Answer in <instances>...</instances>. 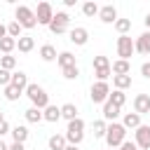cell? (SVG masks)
<instances>
[{"label": "cell", "mask_w": 150, "mask_h": 150, "mask_svg": "<svg viewBox=\"0 0 150 150\" xmlns=\"http://www.w3.org/2000/svg\"><path fill=\"white\" fill-rule=\"evenodd\" d=\"M66 145H68L66 136H61V134L49 136V150H66Z\"/></svg>", "instance_id": "44dd1931"}, {"label": "cell", "mask_w": 150, "mask_h": 150, "mask_svg": "<svg viewBox=\"0 0 150 150\" xmlns=\"http://www.w3.org/2000/svg\"><path fill=\"white\" fill-rule=\"evenodd\" d=\"M9 134H12L14 143H26V138H28V134H30V131H28L26 127H12V131H9Z\"/></svg>", "instance_id": "603a6c76"}, {"label": "cell", "mask_w": 150, "mask_h": 150, "mask_svg": "<svg viewBox=\"0 0 150 150\" xmlns=\"http://www.w3.org/2000/svg\"><path fill=\"white\" fill-rule=\"evenodd\" d=\"M134 112H138V115L150 112V94H138L134 98Z\"/></svg>", "instance_id": "8fae6325"}, {"label": "cell", "mask_w": 150, "mask_h": 150, "mask_svg": "<svg viewBox=\"0 0 150 150\" xmlns=\"http://www.w3.org/2000/svg\"><path fill=\"white\" fill-rule=\"evenodd\" d=\"M108 101H110V103H115L117 108H122V105H124V101H127V96H124V91H120V89H115V91H110V96H108Z\"/></svg>", "instance_id": "83f0119b"}, {"label": "cell", "mask_w": 150, "mask_h": 150, "mask_svg": "<svg viewBox=\"0 0 150 150\" xmlns=\"http://www.w3.org/2000/svg\"><path fill=\"white\" fill-rule=\"evenodd\" d=\"M61 117L68 120V122H73V120L77 117V108H75V103H63V105H61Z\"/></svg>", "instance_id": "7402d4cb"}, {"label": "cell", "mask_w": 150, "mask_h": 150, "mask_svg": "<svg viewBox=\"0 0 150 150\" xmlns=\"http://www.w3.org/2000/svg\"><path fill=\"white\" fill-rule=\"evenodd\" d=\"M35 19H38L40 26H49L52 19H54V7H52L49 2H40L38 9H35Z\"/></svg>", "instance_id": "52a82bcc"}, {"label": "cell", "mask_w": 150, "mask_h": 150, "mask_svg": "<svg viewBox=\"0 0 150 150\" xmlns=\"http://www.w3.org/2000/svg\"><path fill=\"white\" fill-rule=\"evenodd\" d=\"M14 66H16V59H14L12 54L0 56V68H5V70H14Z\"/></svg>", "instance_id": "836d02e7"}, {"label": "cell", "mask_w": 150, "mask_h": 150, "mask_svg": "<svg viewBox=\"0 0 150 150\" xmlns=\"http://www.w3.org/2000/svg\"><path fill=\"white\" fill-rule=\"evenodd\" d=\"M98 19H101L103 23H115V21H117V9H115L112 5H103L101 12H98Z\"/></svg>", "instance_id": "4fadbf2b"}, {"label": "cell", "mask_w": 150, "mask_h": 150, "mask_svg": "<svg viewBox=\"0 0 150 150\" xmlns=\"http://www.w3.org/2000/svg\"><path fill=\"white\" fill-rule=\"evenodd\" d=\"M23 115H26V122H30V124H38V122H42V120H45V117H42V110H40V108H35V105H30Z\"/></svg>", "instance_id": "ffe728a7"}, {"label": "cell", "mask_w": 150, "mask_h": 150, "mask_svg": "<svg viewBox=\"0 0 150 150\" xmlns=\"http://www.w3.org/2000/svg\"><path fill=\"white\" fill-rule=\"evenodd\" d=\"M68 23H70V16H68L66 12H56L54 19H52V23H49V30H52L54 35H61V33L68 30Z\"/></svg>", "instance_id": "8992f818"}, {"label": "cell", "mask_w": 150, "mask_h": 150, "mask_svg": "<svg viewBox=\"0 0 150 150\" xmlns=\"http://www.w3.org/2000/svg\"><path fill=\"white\" fill-rule=\"evenodd\" d=\"M117 117H120V108H117L115 103L105 101V103H103V120H108V122H115Z\"/></svg>", "instance_id": "9a60e30c"}, {"label": "cell", "mask_w": 150, "mask_h": 150, "mask_svg": "<svg viewBox=\"0 0 150 150\" xmlns=\"http://www.w3.org/2000/svg\"><path fill=\"white\" fill-rule=\"evenodd\" d=\"M9 131H12V129H9V124H7V120H2V122H0V138H2L5 134H9Z\"/></svg>", "instance_id": "ab89813d"}, {"label": "cell", "mask_w": 150, "mask_h": 150, "mask_svg": "<svg viewBox=\"0 0 150 150\" xmlns=\"http://www.w3.org/2000/svg\"><path fill=\"white\" fill-rule=\"evenodd\" d=\"M66 150H77V145H66Z\"/></svg>", "instance_id": "bcb514c9"}, {"label": "cell", "mask_w": 150, "mask_h": 150, "mask_svg": "<svg viewBox=\"0 0 150 150\" xmlns=\"http://www.w3.org/2000/svg\"><path fill=\"white\" fill-rule=\"evenodd\" d=\"M134 45H136V52H138V54H150V30L141 33V35L134 40Z\"/></svg>", "instance_id": "7c38bea8"}, {"label": "cell", "mask_w": 150, "mask_h": 150, "mask_svg": "<svg viewBox=\"0 0 150 150\" xmlns=\"http://www.w3.org/2000/svg\"><path fill=\"white\" fill-rule=\"evenodd\" d=\"M101 68H110V61H108V56H103V54L94 56V70H101Z\"/></svg>", "instance_id": "d590c367"}, {"label": "cell", "mask_w": 150, "mask_h": 150, "mask_svg": "<svg viewBox=\"0 0 150 150\" xmlns=\"http://www.w3.org/2000/svg\"><path fill=\"white\" fill-rule=\"evenodd\" d=\"M122 124H124V129H138L141 127V115L138 112H127Z\"/></svg>", "instance_id": "d6986e66"}, {"label": "cell", "mask_w": 150, "mask_h": 150, "mask_svg": "<svg viewBox=\"0 0 150 150\" xmlns=\"http://www.w3.org/2000/svg\"><path fill=\"white\" fill-rule=\"evenodd\" d=\"M91 129H94V138H105L108 124H105V120H96V122L91 124Z\"/></svg>", "instance_id": "484cf974"}, {"label": "cell", "mask_w": 150, "mask_h": 150, "mask_svg": "<svg viewBox=\"0 0 150 150\" xmlns=\"http://www.w3.org/2000/svg\"><path fill=\"white\" fill-rule=\"evenodd\" d=\"M40 59L42 61H54V59H59V54H56V49L52 45H42L40 47Z\"/></svg>", "instance_id": "cb8c5ba5"}, {"label": "cell", "mask_w": 150, "mask_h": 150, "mask_svg": "<svg viewBox=\"0 0 150 150\" xmlns=\"http://www.w3.org/2000/svg\"><path fill=\"white\" fill-rule=\"evenodd\" d=\"M145 28L150 30V14H145Z\"/></svg>", "instance_id": "ee69618b"}, {"label": "cell", "mask_w": 150, "mask_h": 150, "mask_svg": "<svg viewBox=\"0 0 150 150\" xmlns=\"http://www.w3.org/2000/svg\"><path fill=\"white\" fill-rule=\"evenodd\" d=\"M0 150H9V145H5V143H2V138H0Z\"/></svg>", "instance_id": "f6af8a7d"}, {"label": "cell", "mask_w": 150, "mask_h": 150, "mask_svg": "<svg viewBox=\"0 0 150 150\" xmlns=\"http://www.w3.org/2000/svg\"><path fill=\"white\" fill-rule=\"evenodd\" d=\"M7 84H12V73L0 68V87H7Z\"/></svg>", "instance_id": "8d00e7d4"}, {"label": "cell", "mask_w": 150, "mask_h": 150, "mask_svg": "<svg viewBox=\"0 0 150 150\" xmlns=\"http://www.w3.org/2000/svg\"><path fill=\"white\" fill-rule=\"evenodd\" d=\"M91 101L94 103H105L108 101V96H110V87H108V82H94L91 84Z\"/></svg>", "instance_id": "ba28073f"}, {"label": "cell", "mask_w": 150, "mask_h": 150, "mask_svg": "<svg viewBox=\"0 0 150 150\" xmlns=\"http://www.w3.org/2000/svg\"><path fill=\"white\" fill-rule=\"evenodd\" d=\"M110 70H112V75H129V73H131V66H129V61L117 59V61L110 66Z\"/></svg>", "instance_id": "e0dca14e"}, {"label": "cell", "mask_w": 150, "mask_h": 150, "mask_svg": "<svg viewBox=\"0 0 150 150\" xmlns=\"http://www.w3.org/2000/svg\"><path fill=\"white\" fill-rule=\"evenodd\" d=\"M134 52H136V45H134L131 35H120L117 38V56L122 61H129L134 56Z\"/></svg>", "instance_id": "5b68a950"}, {"label": "cell", "mask_w": 150, "mask_h": 150, "mask_svg": "<svg viewBox=\"0 0 150 150\" xmlns=\"http://www.w3.org/2000/svg\"><path fill=\"white\" fill-rule=\"evenodd\" d=\"M117 150H138V145H136V143H131V141H124Z\"/></svg>", "instance_id": "f35d334b"}, {"label": "cell", "mask_w": 150, "mask_h": 150, "mask_svg": "<svg viewBox=\"0 0 150 150\" xmlns=\"http://www.w3.org/2000/svg\"><path fill=\"white\" fill-rule=\"evenodd\" d=\"M9 150H26V148H23V143H12Z\"/></svg>", "instance_id": "b9f144b4"}, {"label": "cell", "mask_w": 150, "mask_h": 150, "mask_svg": "<svg viewBox=\"0 0 150 150\" xmlns=\"http://www.w3.org/2000/svg\"><path fill=\"white\" fill-rule=\"evenodd\" d=\"M129 28H131V21H129V19H117V21H115V30H117L120 35H127Z\"/></svg>", "instance_id": "1f68e13d"}, {"label": "cell", "mask_w": 150, "mask_h": 150, "mask_svg": "<svg viewBox=\"0 0 150 150\" xmlns=\"http://www.w3.org/2000/svg\"><path fill=\"white\" fill-rule=\"evenodd\" d=\"M84 138V120L75 117L73 122H68V129H66V141L68 145H80Z\"/></svg>", "instance_id": "3957f363"}, {"label": "cell", "mask_w": 150, "mask_h": 150, "mask_svg": "<svg viewBox=\"0 0 150 150\" xmlns=\"http://www.w3.org/2000/svg\"><path fill=\"white\" fill-rule=\"evenodd\" d=\"M68 35H70V42H73V45H77V47L87 45V40H89V30H87V28H82V26L73 28Z\"/></svg>", "instance_id": "30bf717a"}, {"label": "cell", "mask_w": 150, "mask_h": 150, "mask_svg": "<svg viewBox=\"0 0 150 150\" xmlns=\"http://www.w3.org/2000/svg\"><path fill=\"white\" fill-rule=\"evenodd\" d=\"M21 94H23V91H21V89H16L14 84H7V87H5V98H7V101H19V96H21Z\"/></svg>", "instance_id": "4dcf8cb0"}, {"label": "cell", "mask_w": 150, "mask_h": 150, "mask_svg": "<svg viewBox=\"0 0 150 150\" xmlns=\"http://www.w3.org/2000/svg\"><path fill=\"white\" fill-rule=\"evenodd\" d=\"M14 47H16V40H14V38H9V35H7V38H2V40H0V52H2V54H12V49H14Z\"/></svg>", "instance_id": "f1b7e54d"}, {"label": "cell", "mask_w": 150, "mask_h": 150, "mask_svg": "<svg viewBox=\"0 0 150 150\" xmlns=\"http://www.w3.org/2000/svg\"><path fill=\"white\" fill-rule=\"evenodd\" d=\"M98 12H101V7H98L96 2H91V0L82 5V14H84V16H96Z\"/></svg>", "instance_id": "f546056e"}, {"label": "cell", "mask_w": 150, "mask_h": 150, "mask_svg": "<svg viewBox=\"0 0 150 150\" xmlns=\"http://www.w3.org/2000/svg\"><path fill=\"white\" fill-rule=\"evenodd\" d=\"M134 134H136V141H134V143H136L141 150H150V124H141Z\"/></svg>", "instance_id": "9c48e42d"}, {"label": "cell", "mask_w": 150, "mask_h": 150, "mask_svg": "<svg viewBox=\"0 0 150 150\" xmlns=\"http://www.w3.org/2000/svg\"><path fill=\"white\" fill-rule=\"evenodd\" d=\"M110 73H112L110 68H101V70H94V75H96V80H98V82H105V80L110 77Z\"/></svg>", "instance_id": "74e56055"}, {"label": "cell", "mask_w": 150, "mask_h": 150, "mask_svg": "<svg viewBox=\"0 0 150 150\" xmlns=\"http://www.w3.org/2000/svg\"><path fill=\"white\" fill-rule=\"evenodd\" d=\"M141 75H143V77H148V80H150V61H145V63H143V66H141Z\"/></svg>", "instance_id": "60d3db41"}, {"label": "cell", "mask_w": 150, "mask_h": 150, "mask_svg": "<svg viewBox=\"0 0 150 150\" xmlns=\"http://www.w3.org/2000/svg\"><path fill=\"white\" fill-rule=\"evenodd\" d=\"M14 21H19V26L21 28H35L38 26V19H35V9H30V7H26V5H19L16 7V12H14Z\"/></svg>", "instance_id": "277c9868"}, {"label": "cell", "mask_w": 150, "mask_h": 150, "mask_svg": "<svg viewBox=\"0 0 150 150\" xmlns=\"http://www.w3.org/2000/svg\"><path fill=\"white\" fill-rule=\"evenodd\" d=\"M2 38H7V26H5V23H0V40H2Z\"/></svg>", "instance_id": "7bdbcfd3"}, {"label": "cell", "mask_w": 150, "mask_h": 150, "mask_svg": "<svg viewBox=\"0 0 150 150\" xmlns=\"http://www.w3.org/2000/svg\"><path fill=\"white\" fill-rule=\"evenodd\" d=\"M112 82H115V89L124 91L127 87H131V75H112Z\"/></svg>", "instance_id": "d4e9b609"}, {"label": "cell", "mask_w": 150, "mask_h": 150, "mask_svg": "<svg viewBox=\"0 0 150 150\" xmlns=\"http://www.w3.org/2000/svg\"><path fill=\"white\" fill-rule=\"evenodd\" d=\"M16 47H19V52L28 54V52H33V47H35V40H33L30 35H21V38L16 40Z\"/></svg>", "instance_id": "2e32d148"}, {"label": "cell", "mask_w": 150, "mask_h": 150, "mask_svg": "<svg viewBox=\"0 0 150 150\" xmlns=\"http://www.w3.org/2000/svg\"><path fill=\"white\" fill-rule=\"evenodd\" d=\"M56 61H59V66H61V68H68V66H75V56H73L70 52H61Z\"/></svg>", "instance_id": "4316f807"}, {"label": "cell", "mask_w": 150, "mask_h": 150, "mask_svg": "<svg viewBox=\"0 0 150 150\" xmlns=\"http://www.w3.org/2000/svg\"><path fill=\"white\" fill-rule=\"evenodd\" d=\"M124 141H127V129H124V124L110 122V124H108V131H105V143H108V148H120Z\"/></svg>", "instance_id": "6da1fadb"}, {"label": "cell", "mask_w": 150, "mask_h": 150, "mask_svg": "<svg viewBox=\"0 0 150 150\" xmlns=\"http://www.w3.org/2000/svg\"><path fill=\"white\" fill-rule=\"evenodd\" d=\"M61 73H63V77H66V80H77V75H80V68H77V63H75V66L61 68Z\"/></svg>", "instance_id": "e575fe53"}, {"label": "cell", "mask_w": 150, "mask_h": 150, "mask_svg": "<svg viewBox=\"0 0 150 150\" xmlns=\"http://www.w3.org/2000/svg\"><path fill=\"white\" fill-rule=\"evenodd\" d=\"M26 96H28L30 103H33L35 108H40V110H45V108L49 105V94H47L40 84H28V87H26Z\"/></svg>", "instance_id": "7a4b0ae2"}, {"label": "cell", "mask_w": 150, "mask_h": 150, "mask_svg": "<svg viewBox=\"0 0 150 150\" xmlns=\"http://www.w3.org/2000/svg\"><path fill=\"white\" fill-rule=\"evenodd\" d=\"M12 84H14L16 89L26 91V87H28L30 82H28V75H26L23 70H16V73H12Z\"/></svg>", "instance_id": "5bb4252c"}, {"label": "cell", "mask_w": 150, "mask_h": 150, "mask_svg": "<svg viewBox=\"0 0 150 150\" xmlns=\"http://www.w3.org/2000/svg\"><path fill=\"white\" fill-rule=\"evenodd\" d=\"M21 26H19V21H12V23H7V35L9 38H14V40H19L21 38Z\"/></svg>", "instance_id": "d6a6232c"}, {"label": "cell", "mask_w": 150, "mask_h": 150, "mask_svg": "<svg viewBox=\"0 0 150 150\" xmlns=\"http://www.w3.org/2000/svg\"><path fill=\"white\" fill-rule=\"evenodd\" d=\"M42 117L47 120V122H59L61 120V108H56V105H47L45 110H42Z\"/></svg>", "instance_id": "ac0fdd59"}]
</instances>
